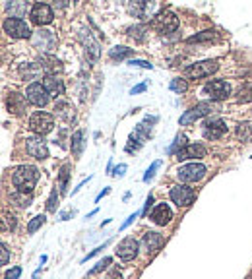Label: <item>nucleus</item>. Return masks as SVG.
Wrapping results in <instances>:
<instances>
[{"mask_svg": "<svg viewBox=\"0 0 252 279\" xmlns=\"http://www.w3.org/2000/svg\"><path fill=\"white\" fill-rule=\"evenodd\" d=\"M159 167H161V161H153V163H151V167H149V169L145 171V174H144V182H149V180L153 178V174H155V171H157Z\"/></svg>", "mask_w": 252, "mask_h": 279, "instance_id": "nucleus-36", "label": "nucleus"}, {"mask_svg": "<svg viewBox=\"0 0 252 279\" xmlns=\"http://www.w3.org/2000/svg\"><path fill=\"white\" fill-rule=\"evenodd\" d=\"M10 202H12L14 206H18V208H29L31 202H33V196H31V194H25V192L16 190L10 194Z\"/></svg>", "mask_w": 252, "mask_h": 279, "instance_id": "nucleus-24", "label": "nucleus"}, {"mask_svg": "<svg viewBox=\"0 0 252 279\" xmlns=\"http://www.w3.org/2000/svg\"><path fill=\"white\" fill-rule=\"evenodd\" d=\"M45 219H47L45 215H35V217L29 221V225H27V233H29V235H33L37 229H41V227H43Z\"/></svg>", "mask_w": 252, "mask_h": 279, "instance_id": "nucleus-34", "label": "nucleus"}, {"mask_svg": "<svg viewBox=\"0 0 252 279\" xmlns=\"http://www.w3.org/2000/svg\"><path fill=\"white\" fill-rule=\"evenodd\" d=\"M29 17H31V21H33L35 25H39V27L49 25L54 17L53 8H51L49 4H41V2H37V4H33L31 12H29Z\"/></svg>", "mask_w": 252, "mask_h": 279, "instance_id": "nucleus-12", "label": "nucleus"}, {"mask_svg": "<svg viewBox=\"0 0 252 279\" xmlns=\"http://www.w3.org/2000/svg\"><path fill=\"white\" fill-rule=\"evenodd\" d=\"M144 248L147 254H153V252H157L159 248L163 246V243H165V239H163V235H159V233H155V231H147L144 235Z\"/></svg>", "mask_w": 252, "mask_h": 279, "instance_id": "nucleus-19", "label": "nucleus"}, {"mask_svg": "<svg viewBox=\"0 0 252 279\" xmlns=\"http://www.w3.org/2000/svg\"><path fill=\"white\" fill-rule=\"evenodd\" d=\"M149 219L155 223V225H167L171 219H173V211L167 204H157L153 211L149 213Z\"/></svg>", "mask_w": 252, "mask_h": 279, "instance_id": "nucleus-18", "label": "nucleus"}, {"mask_svg": "<svg viewBox=\"0 0 252 279\" xmlns=\"http://www.w3.org/2000/svg\"><path fill=\"white\" fill-rule=\"evenodd\" d=\"M12 231V229H16V217L12 215V213H8V211H4L2 213V231Z\"/></svg>", "mask_w": 252, "mask_h": 279, "instance_id": "nucleus-33", "label": "nucleus"}, {"mask_svg": "<svg viewBox=\"0 0 252 279\" xmlns=\"http://www.w3.org/2000/svg\"><path fill=\"white\" fill-rule=\"evenodd\" d=\"M74 213H76V211H64V213L60 215V219H62V221H66L68 217H74Z\"/></svg>", "mask_w": 252, "mask_h": 279, "instance_id": "nucleus-47", "label": "nucleus"}, {"mask_svg": "<svg viewBox=\"0 0 252 279\" xmlns=\"http://www.w3.org/2000/svg\"><path fill=\"white\" fill-rule=\"evenodd\" d=\"M68 176H70V165H64V167L60 169V176H58V192H60V194H66Z\"/></svg>", "mask_w": 252, "mask_h": 279, "instance_id": "nucleus-29", "label": "nucleus"}, {"mask_svg": "<svg viewBox=\"0 0 252 279\" xmlns=\"http://www.w3.org/2000/svg\"><path fill=\"white\" fill-rule=\"evenodd\" d=\"M6 107H8V111L10 113H14V115H23V111H25V99H23V95H19V93H10L8 95V99H6Z\"/></svg>", "mask_w": 252, "mask_h": 279, "instance_id": "nucleus-21", "label": "nucleus"}, {"mask_svg": "<svg viewBox=\"0 0 252 279\" xmlns=\"http://www.w3.org/2000/svg\"><path fill=\"white\" fill-rule=\"evenodd\" d=\"M147 10H149L147 2H130L128 4V12L136 17H145L147 16Z\"/></svg>", "mask_w": 252, "mask_h": 279, "instance_id": "nucleus-25", "label": "nucleus"}, {"mask_svg": "<svg viewBox=\"0 0 252 279\" xmlns=\"http://www.w3.org/2000/svg\"><path fill=\"white\" fill-rule=\"evenodd\" d=\"M126 169H128V167H126L125 163H123V165H119V167H115V171H113V176H123V174H125V171Z\"/></svg>", "mask_w": 252, "mask_h": 279, "instance_id": "nucleus-45", "label": "nucleus"}, {"mask_svg": "<svg viewBox=\"0 0 252 279\" xmlns=\"http://www.w3.org/2000/svg\"><path fill=\"white\" fill-rule=\"evenodd\" d=\"M206 165L202 163H188V165H182L177 169V176H179L182 182H196L202 180L206 176Z\"/></svg>", "mask_w": 252, "mask_h": 279, "instance_id": "nucleus-8", "label": "nucleus"}, {"mask_svg": "<svg viewBox=\"0 0 252 279\" xmlns=\"http://www.w3.org/2000/svg\"><path fill=\"white\" fill-rule=\"evenodd\" d=\"M169 196H171V202L177 204L179 208H188V206L194 202V198H196L194 190H192L190 186H186V184H177V186H173L171 192H169Z\"/></svg>", "mask_w": 252, "mask_h": 279, "instance_id": "nucleus-9", "label": "nucleus"}, {"mask_svg": "<svg viewBox=\"0 0 252 279\" xmlns=\"http://www.w3.org/2000/svg\"><path fill=\"white\" fill-rule=\"evenodd\" d=\"M204 93L212 99V101H223L231 95V86L225 80H212L204 86Z\"/></svg>", "mask_w": 252, "mask_h": 279, "instance_id": "nucleus-7", "label": "nucleus"}, {"mask_svg": "<svg viewBox=\"0 0 252 279\" xmlns=\"http://www.w3.org/2000/svg\"><path fill=\"white\" fill-rule=\"evenodd\" d=\"M0 250H2V256H0V266H6V264L10 262V250H8V244L2 243Z\"/></svg>", "mask_w": 252, "mask_h": 279, "instance_id": "nucleus-39", "label": "nucleus"}, {"mask_svg": "<svg viewBox=\"0 0 252 279\" xmlns=\"http://www.w3.org/2000/svg\"><path fill=\"white\" fill-rule=\"evenodd\" d=\"M206 147L202 145V143H188V145H184L182 149H179L175 155L179 157L180 161H184V159H202V157H206Z\"/></svg>", "mask_w": 252, "mask_h": 279, "instance_id": "nucleus-17", "label": "nucleus"}, {"mask_svg": "<svg viewBox=\"0 0 252 279\" xmlns=\"http://www.w3.org/2000/svg\"><path fill=\"white\" fill-rule=\"evenodd\" d=\"M111 258H103V260L101 262H97V266H95V268H91L90 272H88V274H90V276H95V274H99V272H103V270H105V268H107L109 264H111Z\"/></svg>", "mask_w": 252, "mask_h": 279, "instance_id": "nucleus-35", "label": "nucleus"}, {"mask_svg": "<svg viewBox=\"0 0 252 279\" xmlns=\"http://www.w3.org/2000/svg\"><path fill=\"white\" fill-rule=\"evenodd\" d=\"M132 54H134V49H128V47H113L109 51V56L113 60H123V58H128Z\"/></svg>", "mask_w": 252, "mask_h": 279, "instance_id": "nucleus-26", "label": "nucleus"}, {"mask_svg": "<svg viewBox=\"0 0 252 279\" xmlns=\"http://www.w3.org/2000/svg\"><path fill=\"white\" fill-rule=\"evenodd\" d=\"M82 140H84V132H82V130L74 132V136H72L70 141H72V151L76 153V155H80V153H82V147H84V141H82Z\"/></svg>", "mask_w": 252, "mask_h": 279, "instance_id": "nucleus-31", "label": "nucleus"}, {"mask_svg": "<svg viewBox=\"0 0 252 279\" xmlns=\"http://www.w3.org/2000/svg\"><path fill=\"white\" fill-rule=\"evenodd\" d=\"M109 244H111V241H107V243L103 244V246H97L95 250H91V252H90V254H88V256H84V258H82V262H88V260H90V258H93V256H97V254H99L101 250H105V248H107Z\"/></svg>", "mask_w": 252, "mask_h": 279, "instance_id": "nucleus-41", "label": "nucleus"}, {"mask_svg": "<svg viewBox=\"0 0 252 279\" xmlns=\"http://www.w3.org/2000/svg\"><path fill=\"white\" fill-rule=\"evenodd\" d=\"M19 276H21V268H19V266H14V268L4 276V279H19Z\"/></svg>", "mask_w": 252, "mask_h": 279, "instance_id": "nucleus-42", "label": "nucleus"}, {"mask_svg": "<svg viewBox=\"0 0 252 279\" xmlns=\"http://www.w3.org/2000/svg\"><path fill=\"white\" fill-rule=\"evenodd\" d=\"M37 180H39V171L33 165H21L18 169H14V173H12V184L16 186L18 192L31 194Z\"/></svg>", "mask_w": 252, "mask_h": 279, "instance_id": "nucleus-1", "label": "nucleus"}, {"mask_svg": "<svg viewBox=\"0 0 252 279\" xmlns=\"http://www.w3.org/2000/svg\"><path fill=\"white\" fill-rule=\"evenodd\" d=\"M212 111H214V109H212V103H208V101H202V103H198L196 107H194V109L186 111V113L180 117V119H179L180 126H188V124H192V122L200 121V119L208 117Z\"/></svg>", "mask_w": 252, "mask_h": 279, "instance_id": "nucleus-11", "label": "nucleus"}, {"mask_svg": "<svg viewBox=\"0 0 252 279\" xmlns=\"http://www.w3.org/2000/svg\"><path fill=\"white\" fill-rule=\"evenodd\" d=\"M217 68H219L217 60H204V62H196L192 66H186L184 68V76L190 78V80H200V78L212 76L214 72H217Z\"/></svg>", "mask_w": 252, "mask_h": 279, "instance_id": "nucleus-6", "label": "nucleus"}, {"mask_svg": "<svg viewBox=\"0 0 252 279\" xmlns=\"http://www.w3.org/2000/svg\"><path fill=\"white\" fill-rule=\"evenodd\" d=\"M237 136L243 140V141L252 140V122H241L237 126Z\"/></svg>", "mask_w": 252, "mask_h": 279, "instance_id": "nucleus-28", "label": "nucleus"}, {"mask_svg": "<svg viewBox=\"0 0 252 279\" xmlns=\"http://www.w3.org/2000/svg\"><path fill=\"white\" fill-rule=\"evenodd\" d=\"M43 86L47 87V91L53 95V97H60L64 95V82L56 76H45V84Z\"/></svg>", "mask_w": 252, "mask_h": 279, "instance_id": "nucleus-22", "label": "nucleus"}, {"mask_svg": "<svg viewBox=\"0 0 252 279\" xmlns=\"http://www.w3.org/2000/svg\"><path fill=\"white\" fill-rule=\"evenodd\" d=\"M39 274H41V268H39L35 274H33V279H39Z\"/></svg>", "mask_w": 252, "mask_h": 279, "instance_id": "nucleus-49", "label": "nucleus"}, {"mask_svg": "<svg viewBox=\"0 0 252 279\" xmlns=\"http://www.w3.org/2000/svg\"><path fill=\"white\" fill-rule=\"evenodd\" d=\"M115 252H117V256L123 262L134 260L136 254H138V241H136L134 237H126V239H123V241L119 243Z\"/></svg>", "mask_w": 252, "mask_h": 279, "instance_id": "nucleus-13", "label": "nucleus"}, {"mask_svg": "<svg viewBox=\"0 0 252 279\" xmlns=\"http://www.w3.org/2000/svg\"><path fill=\"white\" fill-rule=\"evenodd\" d=\"M145 89H147V84H140V86L132 87L130 89V95H138V93H144Z\"/></svg>", "mask_w": 252, "mask_h": 279, "instance_id": "nucleus-44", "label": "nucleus"}, {"mask_svg": "<svg viewBox=\"0 0 252 279\" xmlns=\"http://www.w3.org/2000/svg\"><path fill=\"white\" fill-rule=\"evenodd\" d=\"M31 43H33V47H35V49L43 51V54H49L51 51H54V47H56L58 39H56V33H54V31L39 27L35 33L31 35Z\"/></svg>", "mask_w": 252, "mask_h": 279, "instance_id": "nucleus-3", "label": "nucleus"}, {"mask_svg": "<svg viewBox=\"0 0 252 279\" xmlns=\"http://www.w3.org/2000/svg\"><path fill=\"white\" fill-rule=\"evenodd\" d=\"M151 27H153L157 33L169 35L179 29V17L175 16L173 12H161V14H157V16L153 17Z\"/></svg>", "mask_w": 252, "mask_h": 279, "instance_id": "nucleus-5", "label": "nucleus"}, {"mask_svg": "<svg viewBox=\"0 0 252 279\" xmlns=\"http://www.w3.org/2000/svg\"><path fill=\"white\" fill-rule=\"evenodd\" d=\"M171 91H175V93H186V89H188V84H186V80H182V78H175V80H171Z\"/></svg>", "mask_w": 252, "mask_h": 279, "instance_id": "nucleus-32", "label": "nucleus"}, {"mask_svg": "<svg viewBox=\"0 0 252 279\" xmlns=\"http://www.w3.org/2000/svg\"><path fill=\"white\" fill-rule=\"evenodd\" d=\"M39 66L47 76H56L62 72V62L58 58H54L53 54H41L39 58Z\"/></svg>", "mask_w": 252, "mask_h": 279, "instance_id": "nucleus-16", "label": "nucleus"}, {"mask_svg": "<svg viewBox=\"0 0 252 279\" xmlns=\"http://www.w3.org/2000/svg\"><path fill=\"white\" fill-rule=\"evenodd\" d=\"M21 76H23L25 80H37V78L41 76V66H37V64H27V66L21 68Z\"/></svg>", "mask_w": 252, "mask_h": 279, "instance_id": "nucleus-30", "label": "nucleus"}, {"mask_svg": "<svg viewBox=\"0 0 252 279\" xmlns=\"http://www.w3.org/2000/svg\"><path fill=\"white\" fill-rule=\"evenodd\" d=\"M29 128H31V132H35L37 136L43 138L45 134H49L54 128V117L49 115V113L37 111L29 117Z\"/></svg>", "mask_w": 252, "mask_h": 279, "instance_id": "nucleus-2", "label": "nucleus"}, {"mask_svg": "<svg viewBox=\"0 0 252 279\" xmlns=\"http://www.w3.org/2000/svg\"><path fill=\"white\" fill-rule=\"evenodd\" d=\"M25 97H27L29 103L35 105V107H45V105L49 103V99H51V93L47 91V87L41 86L39 82H33L25 89Z\"/></svg>", "mask_w": 252, "mask_h": 279, "instance_id": "nucleus-10", "label": "nucleus"}, {"mask_svg": "<svg viewBox=\"0 0 252 279\" xmlns=\"http://www.w3.org/2000/svg\"><path fill=\"white\" fill-rule=\"evenodd\" d=\"M25 149L31 157H35L39 161L47 159L49 157V147H47V141L41 138V136H35V138H27L25 140Z\"/></svg>", "mask_w": 252, "mask_h": 279, "instance_id": "nucleus-15", "label": "nucleus"}, {"mask_svg": "<svg viewBox=\"0 0 252 279\" xmlns=\"http://www.w3.org/2000/svg\"><path fill=\"white\" fill-rule=\"evenodd\" d=\"M138 215H140V213H132V215H130V217L126 219L125 223H123V227H121V231H125V229H126L128 225H132V223H134V219H138Z\"/></svg>", "mask_w": 252, "mask_h": 279, "instance_id": "nucleus-46", "label": "nucleus"}, {"mask_svg": "<svg viewBox=\"0 0 252 279\" xmlns=\"http://www.w3.org/2000/svg\"><path fill=\"white\" fill-rule=\"evenodd\" d=\"M54 115L64 122H72L76 119V111H74L72 103H68V101H58L54 105Z\"/></svg>", "mask_w": 252, "mask_h": 279, "instance_id": "nucleus-20", "label": "nucleus"}, {"mask_svg": "<svg viewBox=\"0 0 252 279\" xmlns=\"http://www.w3.org/2000/svg\"><path fill=\"white\" fill-rule=\"evenodd\" d=\"M80 41L84 43V47H86V51H90L91 58H99V43L93 39V35L90 31H80Z\"/></svg>", "mask_w": 252, "mask_h": 279, "instance_id": "nucleus-23", "label": "nucleus"}, {"mask_svg": "<svg viewBox=\"0 0 252 279\" xmlns=\"http://www.w3.org/2000/svg\"><path fill=\"white\" fill-rule=\"evenodd\" d=\"M151 206H153V196L149 194V196L145 198V204H144V209H142V215H145V213L149 211V208H151Z\"/></svg>", "mask_w": 252, "mask_h": 279, "instance_id": "nucleus-43", "label": "nucleus"}, {"mask_svg": "<svg viewBox=\"0 0 252 279\" xmlns=\"http://www.w3.org/2000/svg\"><path fill=\"white\" fill-rule=\"evenodd\" d=\"M145 33H147V25L144 23H136V25L128 27V35L136 41H145Z\"/></svg>", "mask_w": 252, "mask_h": 279, "instance_id": "nucleus-27", "label": "nucleus"}, {"mask_svg": "<svg viewBox=\"0 0 252 279\" xmlns=\"http://www.w3.org/2000/svg\"><path fill=\"white\" fill-rule=\"evenodd\" d=\"M2 27H4V33L10 35L12 39H27V37H31V31H29V25L21 19V17H6L4 19V23H2Z\"/></svg>", "mask_w": 252, "mask_h": 279, "instance_id": "nucleus-4", "label": "nucleus"}, {"mask_svg": "<svg viewBox=\"0 0 252 279\" xmlns=\"http://www.w3.org/2000/svg\"><path fill=\"white\" fill-rule=\"evenodd\" d=\"M206 39H214V31H204L202 35H194L188 39V43H194V41H206Z\"/></svg>", "mask_w": 252, "mask_h": 279, "instance_id": "nucleus-40", "label": "nucleus"}, {"mask_svg": "<svg viewBox=\"0 0 252 279\" xmlns=\"http://www.w3.org/2000/svg\"><path fill=\"white\" fill-rule=\"evenodd\" d=\"M128 66H138V68H147V70H151L153 68V64H149L147 60H136V58H132V60H128Z\"/></svg>", "mask_w": 252, "mask_h": 279, "instance_id": "nucleus-38", "label": "nucleus"}, {"mask_svg": "<svg viewBox=\"0 0 252 279\" xmlns=\"http://www.w3.org/2000/svg\"><path fill=\"white\" fill-rule=\"evenodd\" d=\"M202 132H204L206 140H219L227 132V124L221 119H212V121H206L202 124Z\"/></svg>", "mask_w": 252, "mask_h": 279, "instance_id": "nucleus-14", "label": "nucleus"}, {"mask_svg": "<svg viewBox=\"0 0 252 279\" xmlns=\"http://www.w3.org/2000/svg\"><path fill=\"white\" fill-rule=\"evenodd\" d=\"M109 192H111V188H105V190H103V192H99V194H97V198H95V202H99V200H101L103 196H107Z\"/></svg>", "mask_w": 252, "mask_h": 279, "instance_id": "nucleus-48", "label": "nucleus"}, {"mask_svg": "<svg viewBox=\"0 0 252 279\" xmlns=\"http://www.w3.org/2000/svg\"><path fill=\"white\" fill-rule=\"evenodd\" d=\"M56 206H58V194H56V190H53L51 196H49V200H47V209H49V211H54Z\"/></svg>", "mask_w": 252, "mask_h": 279, "instance_id": "nucleus-37", "label": "nucleus"}]
</instances>
